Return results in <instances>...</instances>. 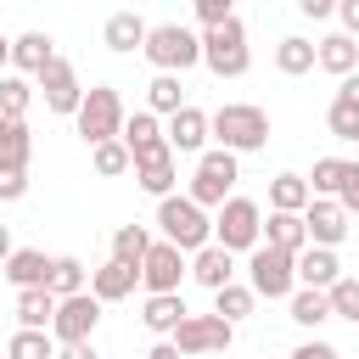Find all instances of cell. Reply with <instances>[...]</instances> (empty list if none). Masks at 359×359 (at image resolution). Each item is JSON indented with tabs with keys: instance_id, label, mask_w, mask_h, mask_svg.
Returning <instances> with one entry per match:
<instances>
[{
	"instance_id": "44dd1931",
	"label": "cell",
	"mask_w": 359,
	"mask_h": 359,
	"mask_svg": "<svg viewBox=\"0 0 359 359\" xmlns=\"http://www.w3.org/2000/svg\"><path fill=\"white\" fill-rule=\"evenodd\" d=\"M118 135H123V146H129V157H146V151H163V146H168L151 112H135V118H129V123H123Z\"/></svg>"
},
{
	"instance_id": "d4e9b609",
	"label": "cell",
	"mask_w": 359,
	"mask_h": 359,
	"mask_svg": "<svg viewBox=\"0 0 359 359\" xmlns=\"http://www.w3.org/2000/svg\"><path fill=\"white\" fill-rule=\"evenodd\" d=\"M140 320H146L151 331H174V325L185 320V297H180V292H151V297H146V314H140Z\"/></svg>"
},
{
	"instance_id": "74e56055",
	"label": "cell",
	"mask_w": 359,
	"mask_h": 359,
	"mask_svg": "<svg viewBox=\"0 0 359 359\" xmlns=\"http://www.w3.org/2000/svg\"><path fill=\"white\" fill-rule=\"evenodd\" d=\"M28 79H17V73H6L0 79V118H22V107H28Z\"/></svg>"
},
{
	"instance_id": "8992f818",
	"label": "cell",
	"mask_w": 359,
	"mask_h": 359,
	"mask_svg": "<svg viewBox=\"0 0 359 359\" xmlns=\"http://www.w3.org/2000/svg\"><path fill=\"white\" fill-rule=\"evenodd\" d=\"M213 236H219V247H230V252L258 247V236H264V213H258V202H247V196H224V202H219V219H213Z\"/></svg>"
},
{
	"instance_id": "1f68e13d",
	"label": "cell",
	"mask_w": 359,
	"mask_h": 359,
	"mask_svg": "<svg viewBox=\"0 0 359 359\" xmlns=\"http://www.w3.org/2000/svg\"><path fill=\"white\" fill-rule=\"evenodd\" d=\"M146 247H151V236H146L140 224H123V230L112 236V258H123V264H135V269H140V258H146Z\"/></svg>"
},
{
	"instance_id": "f546056e",
	"label": "cell",
	"mask_w": 359,
	"mask_h": 359,
	"mask_svg": "<svg viewBox=\"0 0 359 359\" xmlns=\"http://www.w3.org/2000/svg\"><path fill=\"white\" fill-rule=\"evenodd\" d=\"M309 196H314V191H309L303 174H275V185H269V202H275V208H297V213H303Z\"/></svg>"
},
{
	"instance_id": "6da1fadb",
	"label": "cell",
	"mask_w": 359,
	"mask_h": 359,
	"mask_svg": "<svg viewBox=\"0 0 359 359\" xmlns=\"http://www.w3.org/2000/svg\"><path fill=\"white\" fill-rule=\"evenodd\" d=\"M202 62H208L219 79H241V73H247V28H241L236 17L208 22V34H202Z\"/></svg>"
},
{
	"instance_id": "f35d334b",
	"label": "cell",
	"mask_w": 359,
	"mask_h": 359,
	"mask_svg": "<svg viewBox=\"0 0 359 359\" xmlns=\"http://www.w3.org/2000/svg\"><path fill=\"white\" fill-rule=\"evenodd\" d=\"M331 135H337V140H353V135H359V107L342 101V95L331 101Z\"/></svg>"
},
{
	"instance_id": "7c38bea8",
	"label": "cell",
	"mask_w": 359,
	"mask_h": 359,
	"mask_svg": "<svg viewBox=\"0 0 359 359\" xmlns=\"http://www.w3.org/2000/svg\"><path fill=\"white\" fill-rule=\"evenodd\" d=\"M34 79H39V90H45V107H50V112H73V107H79V95H84V90H79V79H73V67H67L62 56H50Z\"/></svg>"
},
{
	"instance_id": "30bf717a",
	"label": "cell",
	"mask_w": 359,
	"mask_h": 359,
	"mask_svg": "<svg viewBox=\"0 0 359 359\" xmlns=\"http://www.w3.org/2000/svg\"><path fill=\"white\" fill-rule=\"evenodd\" d=\"M174 348H180V353L230 348V320H224V314H185V320L174 325Z\"/></svg>"
},
{
	"instance_id": "60d3db41",
	"label": "cell",
	"mask_w": 359,
	"mask_h": 359,
	"mask_svg": "<svg viewBox=\"0 0 359 359\" xmlns=\"http://www.w3.org/2000/svg\"><path fill=\"white\" fill-rule=\"evenodd\" d=\"M337 202L348 213H359V163H342V180H337Z\"/></svg>"
},
{
	"instance_id": "5bb4252c",
	"label": "cell",
	"mask_w": 359,
	"mask_h": 359,
	"mask_svg": "<svg viewBox=\"0 0 359 359\" xmlns=\"http://www.w3.org/2000/svg\"><path fill=\"white\" fill-rule=\"evenodd\" d=\"M135 180L151 191V196H168L174 191V146H163V151H146V157H135Z\"/></svg>"
},
{
	"instance_id": "7bdbcfd3",
	"label": "cell",
	"mask_w": 359,
	"mask_h": 359,
	"mask_svg": "<svg viewBox=\"0 0 359 359\" xmlns=\"http://www.w3.org/2000/svg\"><path fill=\"white\" fill-rule=\"evenodd\" d=\"M196 6V17L202 22H219V17H230V0H191Z\"/></svg>"
},
{
	"instance_id": "f1b7e54d",
	"label": "cell",
	"mask_w": 359,
	"mask_h": 359,
	"mask_svg": "<svg viewBox=\"0 0 359 359\" xmlns=\"http://www.w3.org/2000/svg\"><path fill=\"white\" fill-rule=\"evenodd\" d=\"M292 320H297V325H320V320H331L325 286H303V292L292 297Z\"/></svg>"
},
{
	"instance_id": "2e32d148",
	"label": "cell",
	"mask_w": 359,
	"mask_h": 359,
	"mask_svg": "<svg viewBox=\"0 0 359 359\" xmlns=\"http://www.w3.org/2000/svg\"><path fill=\"white\" fill-rule=\"evenodd\" d=\"M135 280H140V269H135V264H123V258H112L107 269H95L90 292H95L101 303H118V297H129V292H135Z\"/></svg>"
},
{
	"instance_id": "ba28073f",
	"label": "cell",
	"mask_w": 359,
	"mask_h": 359,
	"mask_svg": "<svg viewBox=\"0 0 359 359\" xmlns=\"http://www.w3.org/2000/svg\"><path fill=\"white\" fill-rule=\"evenodd\" d=\"M95 320H101V297L95 292H67V297H56V314H50V331H56V342H67V348H79V342H90V331H95Z\"/></svg>"
},
{
	"instance_id": "d6a6232c",
	"label": "cell",
	"mask_w": 359,
	"mask_h": 359,
	"mask_svg": "<svg viewBox=\"0 0 359 359\" xmlns=\"http://www.w3.org/2000/svg\"><path fill=\"white\" fill-rule=\"evenodd\" d=\"M45 286H50L56 297L79 292V286H84V264H79V258H50V275H45Z\"/></svg>"
},
{
	"instance_id": "ab89813d",
	"label": "cell",
	"mask_w": 359,
	"mask_h": 359,
	"mask_svg": "<svg viewBox=\"0 0 359 359\" xmlns=\"http://www.w3.org/2000/svg\"><path fill=\"white\" fill-rule=\"evenodd\" d=\"M337 180H342V157H320V163H314V180H309V191L331 196V191H337Z\"/></svg>"
},
{
	"instance_id": "9a60e30c",
	"label": "cell",
	"mask_w": 359,
	"mask_h": 359,
	"mask_svg": "<svg viewBox=\"0 0 359 359\" xmlns=\"http://www.w3.org/2000/svg\"><path fill=\"white\" fill-rule=\"evenodd\" d=\"M337 275H342V264H337V252L325 241H314L309 252H297V280L303 286H331Z\"/></svg>"
},
{
	"instance_id": "484cf974",
	"label": "cell",
	"mask_w": 359,
	"mask_h": 359,
	"mask_svg": "<svg viewBox=\"0 0 359 359\" xmlns=\"http://www.w3.org/2000/svg\"><path fill=\"white\" fill-rule=\"evenodd\" d=\"M28 151H34V140H28V123H22V118H0V163H11V168H28Z\"/></svg>"
},
{
	"instance_id": "f6af8a7d",
	"label": "cell",
	"mask_w": 359,
	"mask_h": 359,
	"mask_svg": "<svg viewBox=\"0 0 359 359\" xmlns=\"http://www.w3.org/2000/svg\"><path fill=\"white\" fill-rule=\"evenodd\" d=\"M337 95H342V101H353V107H359V67H353V73H342V90H337Z\"/></svg>"
},
{
	"instance_id": "c3c4849f",
	"label": "cell",
	"mask_w": 359,
	"mask_h": 359,
	"mask_svg": "<svg viewBox=\"0 0 359 359\" xmlns=\"http://www.w3.org/2000/svg\"><path fill=\"white\" fill-rule=\"evenodd\" d=\"M6 252H11V236H6V224H0V264H6Z\"/></svg>"
},
{
	"instance_id": "4fadbf2b",
	"label": "cell",
	"mask_w": 359,
	"mask_h": 359,
	"mask_svg": "<svg viewBox=\"0 0 359 359\" xmlns=\"http://www.w3.org/2000/svg\"><path fill=\"white\" fill-rule=\"evenodd\" d=\"M303 224H309V241H325V247H337L342 236H348V208L342 202H331V196H309L303 202Z\"/></svg>"
},
{
	"instance_id": "7402d4cb",
	"label": "cell",
	"mask_w": 359,
	"mask_h": 359,
	"mask_svg": "<svg viewBox=\"0 0 359 359\" xmlns=\"http://www.w3.org/2000/svg\"><path fill=\"white\" fill-rule=\"evenodd\" d=\"M264 230H269V241H275V247H292V252H303V247H309V224H303V213H297V208H275Z\"/></svg>"
},
{
	"instance_id": "5b68a950",
	"label": "cell",
	"mask_w": 359,
	"mask_h": 359,
	"mask_svg": "<svg viewBox=\"0 0 359 359\" xmlns=\"http://www.w3.org/2000/svg\"><path fill=\"white\" fill-rule=\"evenodd\" d=\"M73 118H79V135L95 146V140H107V135H118V129H123V101H118V90H112V84H95V90H84V95H79Z\"/></svg>"
},
{
	"instance_id": "836d02e7",
	"label": "cell",
	"mask_w": 359,
	"mask_h": 359,
	"mask_svg": "<svg viewBox=\"0 0 359 359\" xmlns=\"http://www.w3.org/2000/svg\"><path fill=\"white\" fill-rule=\"evenodd\" d=\"M50 337H45V325H22L17 337H11V359H50Z\"/></svg>"
},
{
	"instance_id": "d590c367",
	"label": "cell",
	"mask_w": 359,
	"mask_h": 359,
	"mask_svg": "<svg viewBox=\"0 0 359 359\" xmlns=\"http://www.w3.org/2000/svg\"><path fill=\"white\" fill-rule=\"evenodd\" d=\"M275 62H280V73H309L314 67V45L309 39H280V50H275Z\"/></svg>"
},
{
	"instance_id": "4dcf8cb0",
	"label": "cell",
	"mask_w": 359,
	"mask_h": 359,
	"mask_svg": "<svg viewBox=\"0 0 359 359\" xmlns=\"http://www.w3.org/2000/svg\"><path fill=\"white\" fill-rule=\"evenodd\" d=\"M213 297H219V314L236 325V320H247V314H252V297H258V292H247V286L224 280V286H213Z\"/></svg>"
},
{
	"instance_id": "cb8c5ba5",
	"label": "cell",
	"mask_w": 359,
	"mask_h": 359,
	"mask_svg": "<svg viewBox=\"0 0 359 359\" xmlns=\"http://www.w3.org/2000/svg\"><path fill=\"white\" fill-rule=\"evenodd\" d=\"M101 39H107L112 50H140V45H146V22H140L135 11H112V17H107V34H101Z\"/></svg>"
},
{
	"instance_id": "bcb514c9",
	"label": "cell",
	"mask_w": 359,
	"mask_h": 359,
	"mask_svg": "<svg viewBox=\"0 0 359 359\" xmlns=\"http://www.w3.org/2000/svg\"><path fill=\"white\" fill-rule=\"evenodd\" d=\"M337 11H342V22H348V34H359V0H337Z\"/></svg>"
},
{
	"instance_id": "ffe728a7",
	"label": "cell",
	"mask_w": 359,
	"mask_h": 359,
	"mask_svg": "<svg viewBox=\"0 0 359 359\" xmlns=\"http://www.w3.org/2000/svg\"><path fill=\"white\" fill-rule=\"evenodd\" d=\"M314 62H320L325 73H337V79H342V73H353V67H359V45H353L348 34H331V39H320V45H314Z\"/></svg>"
},
{
	"instance_id": "4316f807",
	"label": "cell",
	"mask_w": 359,
	"mask_h": 359,
	"mask_svg": "<svg viewBox=\"0 0 359 359\" xmlns=\"http://www.w3.org/2000/svg\"><path fill=\"white\" fill-rule=\"evenodd\" d=\"M50 56H56V50H50V34H39V28L22 34V39H11V62H17L22 73H39Z\"/></svg>"
},
{
	"instance_id": "3957f363",
	"label": "cell",
	"mask_w": 359,
	"mask_h": 359,
	"mask_svg": "<svg viewBox=\"0 0 359 359\" xmlns=\"http://www.w3.org/2000/svg\"><path fill=\"white\" fill-rule=\"evenodd\" d=\"M157 224H163V236H168L180 252L202 247V241H208V230H213V224H208V213H202V202H196V196H174V191L157 202Z\"/></svg>"
},
{
	"instance_id": "d6986e66",
	"label": "cell",
	"mask_w": 359,
	"mask_h": 359,
	"mask_svg": "<svg viewBox=\"0 0 359 359\" xmlns=\"http://www.w3.org/2000/svg\"><path fill=\"white\" fill-rule=\"evenodd\" d=\"M191 275H196L208 292H213V286H224V280L236 275V264H230V247H219V241L208 247V241H202V247H196V264H191Z\"/></svg>"
},
{
	"instance_id": "8d00e7d4",
	"label": "cell",
	"mask_w": 359,
	"mask_h": 359,
	"mask_svg": "<svg viewBox=\"0 0 359 359\" xmlns=\"http://www.w3.org/2000/svg\"><path fill=\"white\" fill-rule=\"evenodd\" d=\"M146 95H151V107H157V112L185 107V101H180V73H168V67H157V79H151V90H146Z\"/></svg>"
},
{
	"instance_id": "603a6c76",
	"label": "cell",
	"mask_w": 359,
	"mask_h": 359,
	"mask_svg": "<svg viewBox=\"0 0 359 359\" xmlns=\"http://www.w3.org/2000/svg\"><path fill=\"white\" fill-rule=\"evenodd\" d=\"M50 314H56L50 286H17V320L22 325H50Z\"/></svg>"
},
{
	"instance_id": "e575fe53",
	"label": "cell",
	"mask_w": 359,
	"mask_h": 359,
	"mask_svg": "<svg viewBox=\"0 0 359 359\" xmlns=\"http://www.w3.org/2000/svg\"><path fill=\"white\" fill-rule=\"evenodd\" d=\"M325 303H331V314H342V320L359 325V280H342V275H337V280L325 286Z\"/></svg>"
},
{
	"instance_id": "52a82bcc",
	"label": "cell",
	"mask_w": 359,
	"mask_h": 359,
	"mask_svg": "<svg viewBox=\"0 0 359 359\" xmlns=\"http://www.w3.org/2000/svg\"><path fill=\"white\" fill-rule=\"evenodd\" d=\"M247 269H252V292H258V297H286L292 280H297V252L264 241V247H252V264H247Z\"/></svg>"
},
{
	"instance_id": "b9f144b4",
	"label": "cell",
	"mask_w": 359,
	"mask_h": 359,
	"mask_svg": "<svg viewBox=\"0 0 359 359\" xmlns=\"http://www.w3.org/2000/svg\"><path fill=\"white\" fill-rule=\"evenodd\" d=\"M28 191V168H11V163H0V202H17Z\"/></svg>"
},
{
	"instance_id": "83f0119b",
	"label": "cell",
	"mask_w": 359,
	"mask_h": 359,
	"mask_svg": "<svg viewBox=\"0 0 359 359\" xmlns=\"http://www.w3.org/2000/svg\"><path fill=\"white\" fill-rule=\"evenodd\" d=\"M90 151H95V174H107V180H118L123 168H135V157H129V146H123L118 135H107V140H95Z\"/></svg>"
},
{
	"instance_id": "7a4b0ae2",
	"label": "cell",
	"mask_w": 359,
	"mask_h": 359,
	"mask_svg": "<svg viewBox=\"0 0 359 359\" xmlns=\"http://www.w3.org/2000/svg\"><path fill=\"white\" fill-rule=\"evenodd\" d=\"M208 129L219 135V146H230V151H258L264 140H269V118H264V107H219L213 118H208Z\"/></svg>"
},
{
	"instance_id": "f907efd6",
	"label": "cell",
	"mask_w": 359,
	"mask_h": 359,
	"mask_svg": "<svg viewBox=\"0 0 359 359\" xmlns=\"http://www.w3.org/2000/svg\"><path fill=\"white\" fill-rule=\"evenodd\" d=\"M353 140H359V135H353Z\"/></svg>"
},
{
	"instance_id": "277c9868",
	"label": "cell",
	"mask_w": 359,
	"mask_h": 359,
	"mask_svg": "<svg viewBox=\"0 0 359 359\" xmlns=\"http://www.w3.org/2000/svg\"><path fill=\"white\" fill-rule=\"evenodd\" d=\"M157 67H168V73H185V67H196L202 62V39L191 34V28H180V22H163V28H146V45H140Z\"/></svg>"
},
{
	"instance_id": "681fc988",
	"label": "cell",
	"mask_w": 359,
	"mask_h": 359,
	"mask_svg": "<svg viewBox=\"0 0 359 359\" xmlns=\"http://www.w3.org/2000/svg\"><path fill=\"white\" fill-rule=\"evenodd\" d=\"M6 56H11V39H0V62H6Z\"/></svg>"
},
{
	"instance_id": "9c48e42d",
	"label": "cell",
	"mask_w": 359,
	"mask_h": 359,
	"mask_svg": "<svg viewBox=\"0 0 359 359\" xmlns=\"http://www.w3.org/2000/svg\"><path fill=\"white\" fill-rule=\"evenodd\" d=\"M230 185H236V151H230V146H219V151H208V157L196 163L191 196H196L202 208H219V202L230 196Z\"/></svg>"
},
{
	"instance_id": "ac0fdd59",
	"label": "cell",
	"mask_w": 359,
	"mask_h": 359,
	"mask_svg": "<svg viewBox=\"0 0 359 359\" xmlns=\"http://www.w3.org/2000/svg\"><path fill=\"white\" fill-rule=\"evenodd\" d=\"M45 275H50V258L45 252H34V247L6 252V280L11 286H45Z\"/></svg>"
},
{
	"instance_id": "8fae6325",
	"label": "cell",
	"mask_w": 359,
	"mask_h": 359,
	"mask_svg": "<svg viewBox=\"0 0 359 359\" xmlns=\"http://www.w3.org/2000/svg\"><path fill=\"white\" fill-rule=\"evenodd\" d=\"M180 275H185L180 247H174V241H151L146 258H140V280H146L151 292H180Z\"/></svg>"
},
{
	"instance_id": "ee69618b",
	"label": "cell",
	"mask_w": 359,
	"mask_h": 359,
	"mask_svg": "<svg viewBox=\"0 0 359 359\" xmlns=\"http://www.w3.org/2000/svg\"><path fill=\"white\" fill-rule=\"evenodd\" d=\"M297 11H303V17H331L337 0H297Z\"/></svg>"
},
{
	"instance_id": "e0dca14e",
	"label": "cell",
	"mask_w": 359,
	"mask_h": 359,
	"mask_svg": "<svg viewBox=\"0 0 359 359\" xmlns=\"http://www.w3.org/2000/svg\"><path fill=\"white\" fill-rule=\"evenodd\" d=\"M202 140H208V112H196V107H174L168 146H174V151H196Z\"/></svg>"
},
{
	"instance_id": "7dc6e473",
	"label": "cell",
	"mask_w": 359,
	"mask_h": 359,
	"mask_svg": "<svg viewBox=\"0 0 359 359\" xmlns=\"http://www.w3.org/2000/svg\"><path fill=\"white\" fill-rule=\"evenodd\" d=\"M297 359H331V348H325V342H303V348H297Z\"/></svg>"
}]
</instances>
